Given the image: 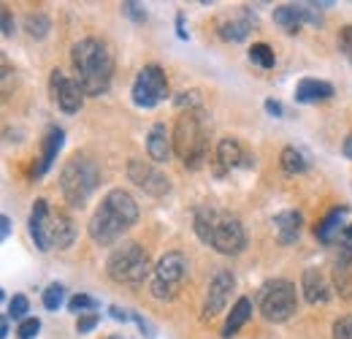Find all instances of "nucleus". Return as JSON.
Wrapping results in <instances>:
<instances>
[{"mask_svg": "<svg viewBox=\"0 0 352 339\" xmlns=\"http://www.w3.org/2000/svg\"><path fill=\"white\" fill-rule=\"evenodd\" d=\"M38 331H41V320L38 318H28V320H22L16 326V337L19 339H36Z\"/></svg>", "mask_w": 352, "mask_h": 339, "instance_id": "obj_30", "label": "nucleus"}, {"mask_svg": "<svg viewBox=\"0 0 352 339\" xmlns=\"http://www.w3.org/2000/svg\"><path fill=\"white\" fill-rule=\"evenodd\" d=\"M14 33V22H11V14L3 11V36H11Z\"/></svg>", "mask_w": 352, "mask_h": 339, "instance_id": "obj_40", "label": "nucleus"}, {"mask_svg": "<svg viewBox=\"0 0 352 339\" xmlns=\"http://www.w3.org/2000/svg\"><path fill=\"white\" fill-rule=\"evenodd\" d=\"M176 25H179V28H176V36L184 41V39H187V30H184V17H182V14L176 17Z\"/></svg>", "mask_w": 352, "mask_h": 339, "instance_id": "obj_41", "label": "nucleus"}, {"mask_svg": "<svg viewBox=\"0 0 352 339\" xmlns=\"http://www.w3.org/2000/svg\"><path fill=\"white\" fill-rule=\"evenodd\" d=\"M28 228H30V236H33L36 247H38L41 253H49V250H52V212H49V204H46L44 198H38V201L33 204Z\"/></svg>", "mask_w": 352, "mask_h": 339, "instance_id": "obj_13", "label": "nucleus"}, {"mask_svg": "<svg viewBox=\"0 0 352 339\" xmlns=\"http://www.w3.org/2000/svg\"><path fill=\"white\" fill-rule=\"evenodd\" d=\"M333 339H352V318H339L333 323Z\"/></svg>", "mask_w": 352, "mask_h": 339, "instance_id": "obj_32", "label": "nucleus"}, {"mask_svg": "<svg viewBox=\"0 0 352 339\" xmlns=\"http://www.w3.org/2000/svg\"><path fill=\"white\" fill-rule=\"evenodd\" d=\"M252 318V298L241 296L236 304H233V309H230V315H228V320H225V329H222V337L230 339L236 337L244 326H247V320Z\"/></svg>", "mask_w": 352, "mask_h": 339, "instance_id": "obj_22", "label": "nucleus"}, {"mask_svg": "<svg viewBox=\"0 0 352 339\" xmlns=\"http://www.w3.org/2000/svg\"><path fill=\"white\" fill-rule=\"evenodd\" d=\"M63 141H65V130H63V127H49V133L44 136V150H41L38 163H36V169H33V176H36V179H41L46 171L52 169L54 158H57L60 150H63Z\"/></svg>", "mask_w": 352, "mask_h": 339, "instance_id": "obj_16", "label": "nucleus"}, {"mask_svg": "<svg viewBox=\"0 0 352 339\" xmlns=\"http://www.w3.org/2000/svg\"><path fill=\"white\" fill-rule=\"evenodd\" d=\"M146 152L155 163H168L171 155H174V136L168 133V127L163 123H155L149 127V136H146Z\"/></svg>", "mask_w": 352, "mask_h": 339, "instance_id": "obj_15", "label": "nucleus"}, {"mask_svg": "<svg viewBox=\"0 0 352 339\" xmlns=\"http://www.w3.org/2000/svg\"><path fill=\"white\" fill-rule=\"evenodd\" d=\"M76 239V228H74V220L65 212H54L52 214V247L57 250H68Z\"/></svg>", "mask_w": 352, "mask_h": 339, "instance_id": "obj_20", "label": "nucleus"}, {"mask_svg": "<svg viewBox=\"0 0 352 339\" xmlns=\"http://www.w3.org/2000/svg\"><path fill=\"white\" fill-rule=\"evenodd\" d=\"M217 161H220L222 171H230V169H239V166H250V155L241 150V144L236 138H222L220 147H217Z\"/></svg>", "mask_w": 352, "mask_h": 339, "instance_id": "obj_19", "label": "nucleus"}, {"mask_svg": "<svg viewBox=\"0 0 352 339\" xmlns=\"http://www.w3.org/2000/svg\"><path fill=\"white\" fill-rule=\"evenodd\" d=\"M279 163H282L285 174H304V171H309L307 155L301 150H296V147H285L282 155H279Z\"/></svg>", "mask_w": 352, "mask_h": 339, "instance_id": "obj_23", "label": "nucleus"}, {"mask_svg": "<svg viewBox=\"0 0 352 339\" xmlns=\"http://www.w3.org/2000/svg\"><path fill=\"white\" fill-rule=\"evenodd\" d=\"M122 11H125V14H131L135 22H144V19H146V11H141V8H138V3H122Z\"/></svg>", "mask_w": 352, "mask_h": 339, "instance_id": "obj_36", "label": "nucleus"}, {"mask_svg": "<svg viewBox=\"0 0 352 339\" xmlns=\"http://www.w3.org/2000/svg\"><path fill=\"white\" fill-rule=\"evenodd\" d=\"M198 103H201L198 90H184L182 95H176V106H187V112H192Z\"/></svg>", "mask_w": 352, "mask_h": 339, "instance_id": "obj_31", "label": "nucleus"}, {"mask_svg": "<svg viewBox=\"0 0 352 339\" xmlns=\"http://www.w3.org/2000/svg\"><path fill=\"white\" fill-rule=\"evenodd\" d=\"M109 315H111L114 320H122V323L133 320V312H128L125 307H111V309H109Z\"/></svg>", "mask_w": 352, "mask_h": 339, "instance_id": "obj_38", "label": "nucleus"}, {"mask_svg": "<svg viewBox=\"0 0 352 339\" xmlns=\"http://www.w3.org/2000/svg\"><path fill=\"white\" fill-rule=\"evenodd\" d=\"M133 323H135V326L141 329V334H144V337H146V339H155V326H152V323H149V320H146L144 315H138V312H133Z\"/></svg>", "mask_w": 352, "mask_h": 339, "instance_id": "obj_35", "label": "nucleus"}, {"mask_svg": "<svg viewBox=\"0 0 352 339\" xmlns=\"http://www.w3.org/2000/svg\"><path fill=\"white\" fill-rule=\"evenodd\" d=\"M28 309H30V301L28 296H22V294H16V296L8 301V318L11 320H16V323H22V320H28Z\"/></svg>", "mask_w": 352, "mask_h": 339, "instance_id": "obj_27", "label": "nucleus"}, {"mask_svg": "<svg viewBox=\"0 0 352 339\" xmlns=\"http://www.w3.org/2000/svg\"><path fill=\"white\" fill-rule=\"evenodd\" d=\"M301 291H304V298L309 304H325L331 298V285L325 280V274L320 269H307L304 277H301Z\"/></svg>", "mask_w": 352, "mask_h": 339, "instance_id": "obj_18", "label": "nucleus"}, {"mask_svg": "<svg viewBox=\"0 0 352 339\" xmlns=\"http://www.w3.org/2000/svg\"><path fill=\"white\" fill-rule=\"evenodd\" d=\"M342 152H344V158H350L352 161V133L344 138V144H342Z\"/></svg>", "mask_w": 352, "mask_h": 339, "instance_id": "obj_42", "label": "nucleus"}, {"mask_svg": "<svg viewBox=\"0 0 352 339\" xmlns=\"http://www.w3.org/2000/svg\"><path fill=\"white\" fill-rule=\"evenodd\" d=\"M71 63L76 68V82L85 95H103L111 87L114 76V57L111 49L100 39H82L71 49Z\"/></svg>", "mask_w": 352, "mask_h": 339, "instance_id": "obj_2", "label": "nucleus"}, {"mask_svg": "<svg viewBox=\"0 0 352 339\" xmlns=\"http://www.w3.org/2000/svg\"><path fill=\"white\" fill-rule=\"evenodd\" d=\"M258 309L268 323H285L298 309V291L290 280H268L258 294Z\"/></svg>", "mask_w": 352, "mask_h": 339, "instance_id": "obj_7", "label": "nucleus"}, {"mask_svg": "<svg viewBox=\"0 0 352 339\" xmlns=\"http://www.w3.org/2000/svg\"><path fill=\"white\" fill-rule=\"evenodd\" d=\"M233 285H236V280H233L230 271H217V274L212 277L209 291H206V298H204V312H201L204 320L217 318L222 309H225L228 298H230V294H233Z\"/></svg>", "mask_w": 352, "mask_h": 339, "instance_id": "obj_12", "label": "nucleus"}, {"mask_svg": "<svg viewBox=\"0 0 352 339\" xmlns=\"http://www.w3.org/2000/svg\"><path fill=\"white\" fill-rule=\"evenodd\" d=\"M250 60H252L255 65H261L263 71H271V68L276 65L274 49H271L268 43H252V46H250Z\"/></svg>", "mask_w": 352, "mask_h": 339, "instance_id": "obj_26", "label": "nucleus"}, {"mask_svg": "<svg viewBox=\"0 0 352 339\" xmlns=\"http://www.w3.org/2000/svg\"><path fill=\"white\" fill-rule=\"evenodd\" d=\"M63 301H65V288L60 282H52L44 291V307L49 312H57L63 307Z\"/></svg>", "mask_w": 352, "mask_h": 339, "instance_id": "obj_28", "label": "nucleus"}, {"mask_svg": "<svg viewBox=\"0 0 352 339\" xmlns=\"http://www.w3.org/2000/svg\"><path fill=\"white\" fill-rule=\"evenodd\" d=\"M106 274L122 285H141L149 277V255L138 242H122L106 258Z\"/></svg>", "mask_w": 352, "mask_h": 339, "instance_id": "obj_5", "label": "nucleus"}, {"mask_svg": "<svg viewBox=\"0 0 352 339\" xmlns=\"http://www.w3.org/2000/svg\"><path fill=\"white\" fill-rule=\"evenodd\" d=\"M333 95V85L322 82V79H301L296 85V101L298 103H317V101H328Z\"/></svg>", "mask_w": 352, "mask_h": 339, "instance_id": "obj_21", "label": "nucleus"}, {"mask_svg": "<svg viewBox=\"0 0 352 339\" xmlns=\"http://www.w3.org/2000/svg\"><path fill=\"white\" fill-rule=\"evenodd\" d=\"M138 223V204L128 190L114 187L106 193V198L100 201V207L95 209L92 220H89L87 231L89 239L100 247L120 242L133 225Z\"/></svg>", "mask_w": 352, "mask_h": 339, "instance_id": "obj_1", "label": "nucleus"}, {"mask_svg": "<svg viewBox=\"0 0 352 339\" xmlns=\"http://www.w3.org/2000/svg\"><path fill=\"white\" fill-rule=\"evenodd\" d=\"M49 85H52V98H54V103L60 106V112L76 114V112L82 109V103H85V90H82V85H79L76 79H71L65 71L54 68L52 76H49Z\"/></svg>", "mask_w": 352, "mask_h": 339, "instance_id": "obj_11", "label": "nucleus"}, {"mask_svg": "<svg viewBox=\"0 0 352 339\" xmlns=\"http://www.w3.org/2000/svg\"><path fill=\"white\" fill-rule=\"evenodd\" d=\"M25 25H28V33L33 39H46L49 36V28H52V19L46 17L44 11H30Z\"/></svg>", "mask_w": 352, "mask_h": 339, "instance_id": "obj_25", "label": "nucleus"}, {"mask_svg": "<svg viewBox=\"0 0 352 339\" xmlns=\"http://www.w3.org/2000/svg\"><path fill=\"white\" fill-rule=\"evenodd\" d=\"M131 98L138 109H155L157 103H163V101L168 98V79H166V71H163L160 65H144V68L135 74Z\"/></svg>", "mask_w": 352, "mask_h": 339, "instance_id": "obj_9", "label": "nucleus"}, {"mask_svg": "<svg viewBox=\"0 0 352 339\" xmlns=\"http://www.w3.org/2000/svg\"><path fill=\"white\" fill-rule=\"evenodd\" d=\"M98 182H100V169L85 155H74L60 169V190L71 207L82 209L89 201V196L98 190Z\"/></svg>", "mask_w": 352, "mask_h": 339, "instance_id": "obj_4", "label": "nucleus"}, {"mask_svg": "<svg viewBox=\"0 0 352 339\" xmlns=\"http://www.w3.org/2000/svg\"><path fill=\"white\" fill-rule=\"evenodd\" d=\"M174 152L184 161L187 169H201L206 158V136L198 112H182L174 125Z\"/></svg>", "mask_w": 352, "mask_h": 339, "instance_id": "obj_6", "label": "nucleus"}, {"mask_svg": "<svg viewBox=\"0 0 352 339\" xmlns=\"http://www.w3.org/2000/svg\"><path fill=\"white\" fill-rule=\"evenodd\" d=\"M68 309L71 312H76V315H82V312H87V309H98V301L87 294H76V296L68 298Z\"/></svg>", "mask_w": 352, "mask_h": 339, "instance_id": "obj_29", "label": "nucleus"}, {"mask_svg": "<svg viewBox=\"0 0 352 339\" xmlns=\"http://www.w3.org/2000/svg\"><path fill=\"white\" fill-rule=\"evenodd\" d=\"M128 176H131L138 187H144V190H146V193H152V196H163V193L168 190L166 176H163L160 171L152 169L149 163L138 161V158H133L131 163H128Z\"/></svg>", "mask_w": 352, "mask_h": 339, "instance_id": "obj_14", "label": "nucleus"}, {"mask_svg": "<svg viewBox=\"0 0 352 339\" xmlns=\"http://www.w3.org/2000/svg\"><path fill=\"white\" fill-rule=\"evenodd\" d=\"M265 112H268L271 117H285V106H282L279 101H274V98L265 101Z\"/></svg>", "mask_w": 352, "mask_h": 339, "instance_id": "obj_37", "label": "nucleus"}, {"mask_svg": "<svg viewBox=\"0 0 352 339\" xmlns=\"http://www.w3.org/2000/svg\"><path fill=\"white\" fill-rule=\"evenodd\" d=\"M250 30H252L250 19H230V22H225L220 28V36L225 41L236 43V41H244L250 36Z\"/></svg>", "mask_w": 352, "mask_h": 339, "instance_id": "obj_24", "label": "nucleus"}, {"mask_svg": "<svg viewBox=\"0 0 352 339\" xmlns=\"http://www.w3.org/2000/svg\"><path fill=\"white\" fill-rule=\"evenodd\" d=\"M301 225H304V214L298 209H287V212L276 214L274 217V231H276L279 245H296L298 236H301Z\"/></svg>", "mask_w": 352, "mask_h": 339, "instance_id": "obj_17", "label": "nucleus"}, {"mask_svg": "<svg viewBox=\"0 0 352 339\" xmlns=\"http://www.w3.org/2000/svg\"><path fill=\"white\" fill-rule=\"evenodd\" d=\"M8 234H11V217H8V214H3V217H0V236H3V239H8Z\"/></svg>", "mask_w": 352, "mask_h": 339, "instance_id": "obj_39", "label": "nucleus"}, {"mask_svg": "<svg viewBox=\"0 0 352 339\" xmlns=\"http://www.w3.org/2000/svg\"><path fill=\"white\" fill-rule=\"evenodd\" d=\"M314 236L322 245H339V247H352V209L350 207H339L325 214L317 228Z\"/></svg>", "mask_w": 352, "mask_h": 339, "instance_id": "obj_10", "label": "nucleus"}, {"mask_svg": "<svg viewBox=\"0 0 352 339\" xmlns=\"http://www.w3.org/2000/svg\"><path fill=\"white\" fill-rule=\"evenodd\" d=\"M339 49L344 52V57L352 63V25H344L339 30Z\"/></svg>", "mask_w": 352, "mask_h": 339, "instance_id": "obj_33", "label": "nucleus"}, {"mask_svg": "<svg viewBox=\"0 0 352 339\" xmlns=\"http://www.w3.org/2000/svg\"><path fill=\"white\" fill-rule=\"evenodd\" d=\"M195 234L204 245H209L212 250L220 255H239L247 247V231L241 225V220L230 212H220L212 207H201L195 212Z\"/></svg>", "mask_w": 352, "mask_h": 339, "instance_id": "obj_3", "label": "nucleus"}, {"mask_svg": "<svg viewBox=\"0 0 352 339\" xmlns=\"http://www.w3.org/2000/svg\"><path fill=\"white\" fill-rule=\"evenodd\" d=\"M98 312H89V315H79V320H76V331L79 334H89L95 326H98Z\"/></svg>", "mask_w": 352, "mask_h": 339, "instance_id": "obj_34", "label": "nucleus"}, {"mask_svg": "<svg viewBox=\"0 0 352 339\" xmlns=\"http://www.w3.org/2000/svg\"><path fill=\"white\" fill-rule=\"evenodd\" d=\"M187 266H190L187 258L182 253H176V250L163 255L157 260V266H155V277H152V285H149L152 296L160 298V301H171L179 294L184 277H187Z\"/></svg>", "mask_w": 352, "mask_h": 339, "instance_id": "obj_8", "label": "nucleus"}, {"mask_svg": "<svg viewBox=\"0 0 352 339\" xmlns=\"http://www.w3.org/2000/svg\"><path fill=\"white\" fill-rule=\"evenodd\" d=\"M109 339H120V337H109Z\"/></svg>", "mask_w": 352, "mask_h": 339, "instance_id": "obj_44", "label": "nucleus"}, {"mask_svg": "<svg viewBox=\"0 0 352 339\" xmlns=\"http://www.w3.org/2000/svg\"><path fill=\"white\" fill-rule=\"evenodd\" d=\"M8 320H11L8 315H3V318H0V337L3 339L8 337Z\"/></svg>", "mask_w": 352, "mask_h": 339, "instance_id": "obj_43", "label": "nucleus"}]
</instances>
